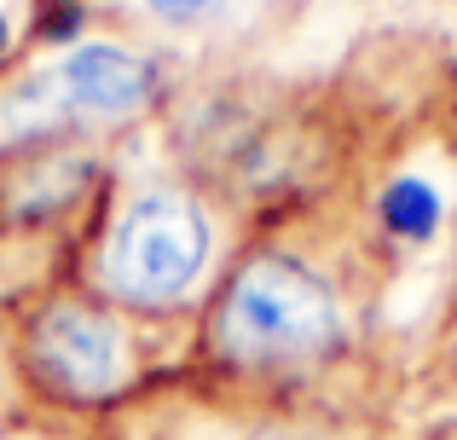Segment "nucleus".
I'll list each match as a JSON object with an SVG mask.
<instances>
[{
  "instance_id": "obj_9",
  "label": "nucleus",
  "mask_w": 457,
  "mask_h": 440,
  "mask_svg": "<svg viewBox=\"0 0 457 440\" xmlns=\"http://www.w3.org/2000/svg\"><path fill=\"white\" fill-rule=\"evenodd\" d=\"M6 348H12V307L0 302V365H6Z\"/></svg>"
},
{
  "instance_id": "obj_2",
  "label": "nucleus",
  "mask_w": 457,
  "mask_h": 440,
  "mask_svg": "<svg viewBox=\"0 0 457 440\" xmlns=\"http://www.w3.org/2000/svg\"><path fill=\"white\" fill-rule=\"evenodd\" d=\"M342 290L290 244H249L203 302V348L232 371H278L342 348Z\"/></svg>"
},
{
  "instance_id": "obj_3",
  "label": "nucleus",
  "mask_w": 457,
  "mask_h": 440,
  "mask_svg": "<svg viewBox=\"0 0 457 440\" xmlns=\"http://www.w3.org/2000/svg\"><path fill=\"white\" fill-rule=\"evenodd\" d=\"M6 365L29 400L53 411H104L134 388L139 336L87 284H53L12 313Z\"/></svg>"
},
{
  "instance_id": "obj_5",
  "label": "nucleus",
  "mask_w": 457,
  "mask_h": 440,
  "mask_svg": "<svg viewBox=\"0 0 457 440\" xmlns=\"http://www.w3.org/2000/svg\"><path fill=\"white\" fill-rule=\"evenodd\" d=\"M377 220L400 244H435L440 226H446V197H440V186L423 169H400L377 192Z\"/></svg>"
},
{
  "instance_id": "obj_4",
  "label": "nucleus",
  "mask_w": 457,
  "mask_h": 440,
  "mask_svg": "<svg viewBox=\"0 0 457 440\" xmlns=\"http://www.w3.org/2000/svg\"><path fill=\"white\" fill-rule=\"evenodd\" d=\"M46 70H53V93L70 134L139 122L162 93V64L128 41H111V35H87L81 46L58 53Z\"/></svg>"
},
{
  "instance_id": "obj_8",
  "label": "nucleus",
  "mask_w": 457,
  "mask_h": 440,
  "mask_svg": "<svg viewBox=\"0 0 457 440\" xmlns=\"http://www.w3.org/2000/svg\"><path fill=\"white\" fill-rule=\"evenodd\" d=\"M23 35H29V12H18L12 0H0V76H12Z\"/></svg>"
},
{
  "instance_id": "obj_10",
  "label": "nucleus",
  "mask_w": 457,
  "mask_h": 440,
  "mask_svg": "<svg viewBox=\"0 0 457 440\" xmlns=\"http://www.w3.org/2000/svg\"><path fill=\"white\" fill-rule=\"evenodd\" d=\"M0 440H12V435H0Z\"/></svg>"
},
{
  "instance_id": "obj_1",
  "label": "nucleus",
  "mask_w": 457,
  "mask_h": 440,
  "mask_svg": "<svg viewBox=\"0 0 457 440\" xmlns=\"http://www.w3.org/2000/svg\"><path fill=\"white\" fill-rule=\"evenodd\" d=\"M214 209L186 180H139L99 215L81 278L128 319H168L197 307L214 278Z\"/></svg>"
},
{
  "instance_id": "obj_6",
  "label": "nucleus",
  "mask_w": 457,
  "mask_h": 440,
  "mask_svg": "<svg viewBox=\"0 0 457 440\" xmlns=\"http://www.w3.org/2000/svg\"><path fill=\"white\" fill-rule=\"evenodd\" d=\"M93 6L87 0H29V41L53 46V53H70V46L87 41Z\"/></svg>"
},
{
  "instance_id": "obj_7",
  "label": "nucleus",
  "mask_w": 457,
  "mask_h": 440,
  "mask_svg": "<svg viewBox=\"0 0 457 440\" xmlns=\"http://www.w3.org/2000/svg\"><path fill=\"white\" fill-rule=\"evenodd\" d=\"M145 18L168 23V29H203V23H214L232 0H134Z\"/></svg>"
}]
</instances>
